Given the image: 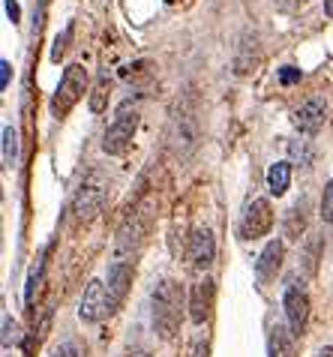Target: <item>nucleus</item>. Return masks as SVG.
Segmentation results:
<instances>
[{
    "mask_svg": "<svg viewBox=\"0 0 333 357\" xmlns=\"http://www.w3.org/2000/svg\"><path fill=\"white\" fill-rule=\"evenodd\" d=\"M153 303V327L162 340H174L180 331V312H183V291L174 280H162L150 294Z\"/></svg>",
    "mask_w": 333,
    "mask_h": 357,
    "instance_id": "f257e3e1",
    "label": "nucleus"
},
{
    "mask_svg": "<svg viewBox=\"0 0 333 357\" xmlns=\"http://www.w3.org/2000/svg\"><path fill=\"white\" fill-rule=\"evenodd\" d=\"M192 357H210V345H208V342H195Z\"/></svg>",
    "mask_w": 333,
    "mask_h": 357,
    "instance_id": "a878e982",
    "label": "nucleus"
},
{
    "mask_svg": "<svg viewBox=\"0 0 333 357\" xmlns=\"http://www.w3.org/2000/svg\"><path fill=\"white\" fill-rule=\"evenodd\" d=\"M18 162V132L13 126H3V168H15Z\"/></svg>",
    "mask_w": 333,
    "mask_h": 357,
    "instance_id": "a211bd4d",
    "label": "nucleus"
},
{
    "mask_svg": "<svg viewBox=\"0 0 333 357\" xmlns=\"http://www.w3.org/2000/svg\"><path fill=\"white\" fill-rule=\"evenodd\" d=\"M114 310H117V303L109 291V285L100 282V280L87 282L82 306H78V315H82L84 321H102V319H109V315H114Z\"/></svg>",
    "mask_w": 333,
    "mask_h": 357,
    "instance_id": "0eeeda50",
    "label": "nucleus"
},
{
    "mask_svg": "<svg viewBox=\"0 0 333 357\" xmlns=\"http://www.w3.org/2000/svg\"><path fill=\"white\" fill-rule=\"evenodd\" d=\"M105 99H109V73H102V75H100V82H96V87H93V96H91V112L100 114L102 108H105Z\"/></svg>",
    "mask_w": 333,
    "mask_h": 357,
    "instance_id": "6ab92c4d",
    "label": "nucleus"
},
{
    "mask_svg": "<svg viewBox=\"0 0 333 357\" xmlns=\"http://www.w3.org/2000/svg\"><path fill=\"white\" fill-rule=\"evenodd\" d=\"M87 91V69L82 63H72L63 69L61 75V84L54 91V99H52V112L54 117H66L75 108V102L84 96Z\"/></svg>",
    "mask_w": 333,
    "mask_h": 357,
    "instance_id": "20e7f679",
    "label": "nucleus"
},
{
    "mask_svg": "<svg viewBox=\"0 0 333 357\" xmlns=\"http://www.w3.org/2000/svg\"><path fill=\"white\" fill-rule=\"evenodd\" d=\"M135 130H139V105H135V102H123V105L114 112L111 126L105 130L102 151H105V153H121L123 147L132 142Z\"/></svg>",
    "mask_w": 333,
    "mask_h": 357,
    "instance_id": "39448f33",
    "label": "nucleus"
},
{
    "mask_svg": "<svg viewBox=\"0 0 333 357\" xmlns=\"http://www.w3.org/2000/svg\"><path fill=\"white\" fill-rule=\"evenodd\" d=\"M282 306H286L291 333L303 336V331H307V321H309V297H307V291H303L300 285L291 282L286 289V301H282Z\"/></svg>",
    "mask_w": 333,
    "mask_h": 357,
    "instance_id": "9d476101",
    "label": "nucleus"
},
{
    "mask_svg": "<svg viewBox=\"0 0 333 357\" xmlns=\"http://www.w3.org/2000/svg\"><path fill=\"white\" fill-rule=\"evenodd\" d=\"M39 280H42V264L33 267V271H31V280H27V294H24V303H27V306H33V301H36Z\"/></svg>",
    "mask_w": 333,
    "mask_h": 357,
    "instance_id": "4be33fe9",
    "label": "nucleus"
},
{
    "mask_svg": "<svg viewBox=\"0 0 333 357\" xmlns=\"http://www.w3.org/2000/svg\"><path fill=\"white\" fill-rule=\"evenodd\" d=\"M169 144L178 156H189L199 144V123H195V112L189 105H178L171 114V132Z\"/></svg>",
    "mask_w": 333,
    "mask_h": 357,
    "instance_id": "423d86ee",
    "label": "nucleus"
},
{
    "mask_svg": "<svg viewBox=\"0 0 333 357\" xmlns=\"http://www.w3.org/2000/svg\"><path fill=\"white\" fill-rule=\"evenodd\" d=\"M9 69H13V66H9V61H0V87L9 84Z\"/></svg>",
    "mask_w": 333,
    "mask_h": 357,
    "instance_id": "393cba45",
    "label": "nucleus"
},
{
    "mask_svg": "<svg viewBox=\"0 0 333 357\" xmlns=\"http://www.w3.org/2000/svg\"><path fill=\"white\" fill-rule=\"evenodd\" d=\"M325 13L333 18V0H325Z\"/></svg>",
    "mask_w": 333,
    "mask_h": 357,
    "instance_id": "cd10ccee",
    "label": "nucleus"
},
{
    "mask_svg": "<svg viewBox=\"0 0 333 357\" xmlns=\"http://www.w3.org/2000/svg\"><path fill=\"white\" fill-rule=\"evenodd\" d=\"M325 114H327V105H325V99H318V96H312L307 99L297 112H295V126L300 132H318L321 130V123H325Z\"/></svg>",
    "mask_w": 333,
    "mask_h": 357,
    "instance_id": "f8f14e48",
    "label": "nucleus"
},
{
    "mask_svg": "<svg viewBox=\"0 0 333 357\" xmlns=\"http://www.w3.org/2000/svg\"><path fill=\"white\" fill-rule=\"evenodd\" d=\"M126 357H148V354H144V351H130Z\"/></svg>",
    "mask_w": 333,
    "mask_h": 357,
    "instance_id": "c756f323",
    "label": "nucleus"
},
{
    "mask_svg": "<svg viewBox=\"0 0 333 357\" xmlns=\"http://www.w3.org/2000/svg\"><path fill=\"white\" fill-rule=\"evenodd\" d=\"M186 259L195 273H204L217 259V241H213L210 228H195L189 237V246H186Z\"/></svg>",
    "mask_w": 333,
    "mask_h": 357,
    "instance_id": "1a4fd4ad",
    "label": "nucleus"
},
{
    "mask_svg": "<svg viewBox=\"0 0 333 357\" xmlns=\"http://www.w3.org/2000/svg\"><path fill=\"white\" fill-rule=\"evenodd\" d=\"M288 183H291V162L270 165V172H268V190L273 195H282V192L288 190Z\"/></svg>",
    "mask_w": 333,
    "mask_h": 357,
    "instance_id": "dca6fc26",
    "label": "nucleus"
},
{
    "mask_svg": "<svg viewBox=\"0 0 333 357\" xmlns=\"http://www.w3.org/2000/svg\"><path fill=\"white\" fill-rule=\"evenodd\" d=\"M109 202V177L102 172H91L78 186V192L72 198V213H75V222L84 225L91 222L96 213L102 211V204Z\"/></svg>",
    "mask_w": 333,
    "mask_h": 357,
    "instance_id": "7ed1b4c3",
    "label": "nucleus"
},
{
    "mask_svg": "<svg viewBox=\"0 0 333 357\" xmlns=\"http://www.w3.org/2000/svg\"><path fill=\"white\" fill-rule=\"evenodd\" d=\"M279 82H282V84H295V82H300V69L286 66V69L279 73Z\"/></svg>",
    "mask_w": 333,
    "mask_h": 357,
    "instance_id": "b1692460",
    "label": "nucleus"
},
{
    "mask_svg": "<svg viewBox=\"0 0 333 357\" xmlns=\"http://www.w3.org/2000/svg\"><path fill=\"white\" fill-rule=\"evenodd\" d=\"M321 216L325 222H333V181H327L325 195H321Z\"/></svg>",
    "mask_w": 333,
    "mask_h": 357,
    "instance_id": "5701e85b",
    "label": "nucleus"
},
{
    "mask_svg": "<svg viewBox=\"0 0 333 357\" xmlns=\"http://www.w3.org/2000/svg\"><path fill=\"white\" fill-rule=\"evenodd\" d=\"M13 345H22V331L9 315H3V349H13Z\"/></svg>",
    "mask_w": 333,
    "mask_h": 357,
    "instance_id": "aec40b11",
    "label": "nucleus"
},
{
    "mask_svg": "<svg viewBox=\"0 0 333 357\" xmlns=\"http://www.w3.org/2000/svg\"><path fill=\"white\" fill-rule=\"evenodd\" d=\"M150 216H153V198H144L126 213V220L117 228V259L121 261H132L139 255L150 228Z\"/></svg>",
    "mask_w": 333,
    "mask_h": 357,
    "instance_id": "f03ea898",
    "label": "nucleus"
},
{
    "mask_svg": "<svg viewBox=\"0 0 333 357\" xmlns=\"http://www.w3.org/2000/svg\"><path fill=\"white\" fill-rule=\"evenodd\" d=\"M282 255H286V246H282V241H270L268 246H264V252L258 255V264H256V273H258L261 282L277 280V273L282 267Z\"/></svg>",
    "mask_w": 333,
    "mask_h": 357,
    "instance_id": "ddd939ff",
    "label": "nucleus"
},
{
    "mask_svg": "<svg viewBox=\"0 0 333 357\" xmlns=\"http://www.w3.org/2000/svg\"><path fill=\"white\" fill-rule=\"evenodd\" d=\"M256 66H258V48H252V52H249V36H243L238 61H234V73H238V75H249V73H256Z\"/></svg>",
    "mask_w": 333,
    "mask_h": 357,
    "instance_id": "f3484780",
    "label": "nucleus"
},
{
    "mask_svg": "<svg viewBox=\"0 0 333 357\" xmlns=\"http://www.w3.org/2000/svg\"><path fill=\"white\" fill-rule=\"evenodd\" d=\"M291 331H286V324H270L268 336V354L270 357H295V342H291Z\"/></svg>",
    "mask_w": 333,
    "mask_h": 357,
    "instance_id": "2eb2a0df",
    "label": "nucleus"
},
{
    "mask_svg": "<svg viewBox=\"0 0 333 357\" xmlns=\"http://www.w3.org/2000/svg\"><path fill=\"white\" fill-rule=\"evenodd\" d=\"M109 291L114 297V303L121 306L126 301V291H130V285H132V261H121L117 259L111 267H109Z\"/></svg>",
    "mask_w": 333,
    "mask_h": 357,
    "instance_id": "4468645a",
    "label": "nucleus"
},
{
    "mask_svg": "<svg viewBox=\"0 0 333 357\" xmlns=\"http://www.w3.org/2000/svg\"><path fill=\"white\" fill-rule=\"evenodd\" d=\"M213 297H217V285H213L210 276H204L201 282L192 285V294H189V319L195 324H204V321L210 319Z\"/></svg>",
    "mask_w": 333,
    "mask_h": 357,
    "instance_id": "9b49d317",
    "label": "nucleus"
},
{
    "mask_svg": "<svg viewBox=\"0 0 333 357\" xmlns=\"http://www.w3.org/2000/svg\"><path fill=\"white\" fill-rule=\"evenodd\" d=\"M270 228H273V207L268 198H256L240 220V237L243 241H256V237L268 234Z\"/></svg>",
    "mask_w": 333,
    "mask_h": 357,
    "instance_id": "6e6552de",
    "label": "nucleus"
},
{
    "mask_svg": "<svg viewBox=\"0 0 333 357\" xmlns=\"http://www.w3.org/2000/svg\"><path fill=\"white\" fill-rule=\"evenodd\" d=\"M318 357H333V349H330V345H327V349H321Z\"/></svg>",
    "mask_w": 333,
    "mask_h": 357,
    "instance_id": "c85d7f7f",
    "label": "nucleus"
},
{
    "mask_svg": "<svg viewBox=\"0 0 333 357\" xmlns=\"http://www.w3.org/2000/svg\"><path fill=\"white\" fill-rule=\"evenodd\" d=\"M52 357H84V349H82V342L66 340V342H61V345H57V349L52 351Z\"/></svg>",
    "mask_w": 333,
    "mask_h": 357,
    "instance_id": "412c9836",
    "label": "nucleus"
},
{
    "mask_svg": "<svg viewBox=\"0 0 333 357\" xmlns=\"http://www.w3.org/2000/svg\"><path fill=\"white\" fill-rule=\"evenodd\" d=\"M6 13H9V18H13V22H18V15H22V13H18V3H15V0H6Z\"/></svg>",
    "mask_w": 333,
    "mask_h": 357,
    "instance_id": "bb28decb",
    "label": "nucleus"
}]
</instances>
